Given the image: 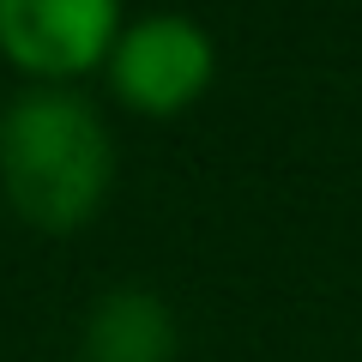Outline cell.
<instances>
[{
	"instance_id": "6da1fadb",
	"label": "cell",
	"mask_w": 362,
	"mask_h": 362,
	"mask_svg": "<svg viewBox=\"0 0 362 362\" xmlns=\"http://www.w3.org/2000/svg\"><path fill=\"white\" fill-rule=\"evenodd\" d=\"M109 181H115V145L78 90L37 85L6 103V115H0V187L30 230H49V235L85 230L103 206Z\"/></svg>"
},
{
	"instance_id": "7a4b0ae2",
	"label": "cell",
	"mask_w": 362,
	"mask_h": 362,
	"mask_svg": "<svg viewBox=\"0 0 362 362\" xmlns=\"http://www.w3.org/2000/svg\"><path fill=\"white\" fill-rule=\"evenodd\" d=\"M211 73H218V49H211V37L194 18H181V13H151L139 25H127L115 37V54H109L115 97L151 121L181 115L187 103H199Z\"/></svg>"
},
{
	"instance_id": "3957f363",
	"label": "cell",
	"mask_w": 362,
	"mask_h": 362,
	"mask_svg": "<svg viewBox=\"0 0 362 362\" xmlns=\"http://www.w3.org/2000/svg\"><path fill=\"white\" fill-rule=\"evenodd\" d=\"M115 37L121 0H0V54L49 85H66L109 61Z\"/></svg>"
},
{
	"instance_id": "277c9868",
	"label": "cell",
	"mask_w": 362,
	"mask_h": 362,
	"mask_svg": "<svg viewBox=\"0 0 362 362\" xmlns=\"http://www.w3.org/2000/svg\"><path fill=\"white\" fill-rule=\"evenodd\" d=\"M181 350V326L157 290L121 284L109 290L85 320L78 338V362H175Z\"/></svg>"
}]
</instances>
